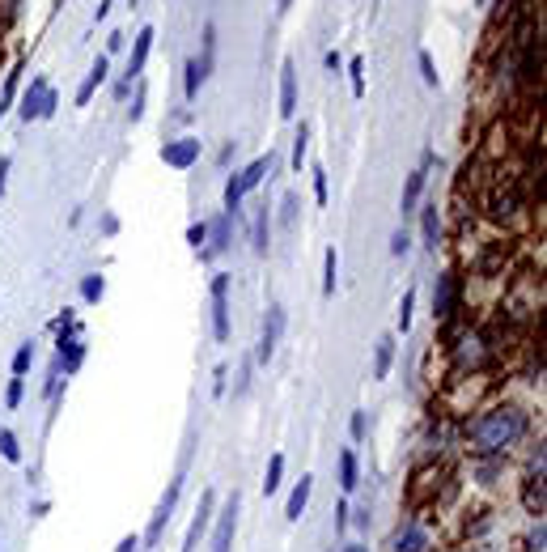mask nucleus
<instances>
[{
	"instance_id": "f257e3e1",
	"label": "nucleus",
	"mask_w": 547,
	"mask_h": 552,
	"mask_svg": "<svg viewBox=\"0 0 547 552\" xmlns=\"http://www.w3.org/2000/svg\"><path fill=\"white\" fill-rule=\"evenodd\" d=\"M522 434H526V417L518 408H493L471 425V442L480 455H497V451L514 446Z\"/></svg>"
},
{
	"instance_id": "f03ea898",
	"label": "nucleus",
	"mask_w": 547,
	"mask_h": 552,
	"mask_svg": "<svg viewBox=\"0 0 547 552\" xmlns=\"http://www.w3.org/2000/svg\"><path fill=\"white\" fill-rule=\"evenodd\" d=\"M55 111V94L47 89V81L42 77H34V85H30V94H25V102H21V119L30 123V119H47Z\"/></svg>"
},
{
	"instance_id": "7ed1b4c3",
	"label": "nucleus",
	"mask_w": 547,
	"mask_h": 552,
	"mask_svg": "<svg viewBox=\"0 0 547 552\" xmlns=\"http://www.w3.org/2000/svg\"><path fill=\"white\" fill-rule=\"evenodd\" d=\"M225 293H229V276H217L212 281V332H217V340H229V302H225Z\"/></svg>"
},
{
	"instance_id": "20e7f679",
	"label": "nucleus",
	"mask_w": 547,
	"mask_h": 552,
	"mask_svg": "<svg viewBox=\"0 0 547 552\" xmlns=\"http://www.w3.org/2000/svg\"><path fill=\"white\" fill-rule=\"evenodd\" d=\"M280 332H284V306H267L263 336H259V361H272V353L280 344Z\"/></svg>"
},
{
	"instance_id": "39448f33",
	"label": "nucleus",
	"mask_w": 547,
	"mask_h": 552,
	"mask_svg": "<svg viewBox=\"0 0 547 552\" xmlns=\"http://www.w3.org/2000/svg\"><path fill=\"white\" fill-rule=\"evenodd\" d=\"M149 47H153V26H144L140 34H136V51H132V60H127V77H123V85L115 89L119 98L132 89V77H140L144 72V60H149Z\"/></svg>"
},
{
	"instance_id": "423d86ee",
	"label": "nucleus",
	"mask_w": 547,
	"mask_h": 552,
	"mask_svg": "<svg viewBox=\"0 0 547 552\" xmlns=\"http://www.w3.org/2000/svg\"><path fill=\"white\" fill-rule=\"evenodd\" d=\"M293 111H297V68H293V60H284V68H280V115L293 119Z\"/></svg>"
},
{
	"instance_id": "0eeeda50",
	"label": "nucleus",
	"mask_w": 547,
	"mask_h": 552,
	"mask_svg": "<svg viewBox=\"0 0 547 552\" xmlns=\"http://www.w3.org/2000/svg\"><path fill=\"white\" fill-rule=\"evenodd\" d=\"M234 523H238V493L229 497V506H225V514H221V523H217L212 552H229V544H234Z\"/></svg>"
},
{
	"instance_id": "6e6552de",
	"label": "nucleus",
	"mask_w": 547,
	"mask_h": 552,
	"mask_svg": "<svg viewBox=\"0 0 547 552\" xmlns=\"http://www.w3.org/2000/svg\"><path fill=\"white\" fill-rule=\"evenodd\" d=\"M161 157H166V166H178V170H187L195 157H200V140H174V145H166L161 149Z\"/></svg>"
},
{
	"instance_id": "1a4fd4ad",
	"label": "nucleus",
	"mask_w": 547,
	"mask_h": 552,
	"mask_svg": "<svg viewBox=\"0 0 547 552\" xmlns=\"http://www.w3.org/2000/svg\"><path fill=\"white\" fill-rule=\"evenodd\" d=\"M178 493H183V476H178V480H170V493L161 497V506H157V514H153V527H149V540H157V536H161V527L170 523V514H174V506H178Z\"/></svg>"
},
{
	"instance_id": "9d476101",
	"label": "nucleus",
	"mask_w": 547,
	"mask_h": 552,
	"mask_svg": "<svg viewBox=\"0 0 547 552\" xmlns=\"http://www.w3.org/2000/svg\"><path fill=\"white\" fill-rule=\"evenodd\" d=\"M212 489L200 497V510H195V519H191V531H187V548L183 552H195V544H200V536H204V527H208V519H212Z\"/></svg>"
},
{
	"instance_id": "9b49d317",
	"label": "nucleus",
	"mask_w": 547,
	"mask_h": 552,
	"mask_svg": "<svg viewBox=\"0 0 547 552\" xmlns=\"http://www.w3.org/2000/svg\"><path fill=\"white\" fill-rule=\"evenodd\" d=\"M102 81H106V55H98V60H93V68H89V77L81 81V89H76V106H85Z\"/></svg>"
},
{
	"instance_id": "f8f14e48",
	"label": "nucleus",
	"mask_w": 547,
	"mask_h": 552,
	"mask_svg": "<svg viewBox=\"0 0 547 552\" xmlns=\"http://www.w3.org/2000/svg\"><path fill=\"white\" fill-rule=\"evenodd\" d=\"M267 234H272V217H267V204H259V213H255V230H251L255 255H267Z\"/></svg>"
},
{
	"instance_id": "ddd939ff",
	"label": "nucleus",
	"mask_w": 547,
	"mask_h": 552,
	"mask_svg": "<svg viewBox=\"0 0 547 552\" xmlns=\"http://www.w3.org/2000/svg\"><path fill=\"white\" fill-rule=\"evenodd\" d=\"M450 310H454V276L446 272V276L437 281V293H433V315H442V319H446Z\"/></svg>"
},
{
	"instance_id": "4468645a",
	"label": "nucleus",
	"mask_w": 547,
	"mask_h": 552,
	"mask_svg": "<svg viewBox=\"0 0 547 552\" xmlns=\"http://www.w3.org/2000/svg\"><path fill=\"white\" fill-rule=\"evenodd\" d=\"M267 170H272V157H255V162H251V166H246V170L238 174V183H242V196H246L251 187H259Z\"/></svg>"
},
{
	"instance_id": "2eb2a0df",
	"label": "nucleus",
	"mask_w": 547,
	"mask_h": 552,
	"mask_svg": "<svg viewBox=\"0 0 547 552\" xmlns=\"http://www.w3.org/2000/svg\"><path fill=\"white\" fill-rule=\"evenodd\" d=\"M229 221H234V217L225 213V217H217V221L208 225V234H212V247H208L204 255H217V251H225V247H229Z\"/></svg>"
},
{
	"instance_id": "dca6fc26",
	"label": "nucleus",
	"mask_w": 547,
	"mask_h": 552,
	"mask_svg": "<svg viewBox=\"0 0 547 552\" xmlns=\"http://www.w3.org/2000/svg\"><path fill=\"white\" fill-rule=\"evenodd\" d=\"M391 361H395V340L382 336V340H378V357H374V378H386V374H391Z\"/></svg>"
},
{
	"instance_id": "f3484780",
	"label": "nucleus",
	"mask_w": 547,
	"mask_h": 552,
	"mask_svg": "<svg viewBox=\"0 0 547 552\" xmlns=\"http://www.w3.org/2000/svg\"><path fill=\"white\" fill-rule=\"evenodd\" d=\"M420 191H425V166H420V170H412V179H408V191H403V217L416 208Z\"/></svg>"
},
{
	"instance_id": "a211bd4d",
	"label": "nucleus",
	"mask_w": 547,
	"mask_h": 552,
	"mask_svg": "<svg viewBox=\"0 0 547 552\" xmlns=\"http://www.w3.org/2000/svg\"><path fill=\"white\" fill-rule=\"evenodd\" d=\"M340 485H344V493L357 489V455H352V451L340 455Z\"/></svg>"
},
{
	"instance_id": "6ab92c4d",
	"label": "nucleus",
	"mask_w": 547,
	"mask_h": 552,
	"mask_svg": "<svg viewBox=\"0 0 547 552\" xmlns=\"http://www.w3.org/2000/svg\"><path fill=\"white\" fill-rule=\"evenodd\" d=\"M425 548H429V536H425L420 527H408V531L399 536V548L395 552H425Z\"/></svg>"
},
{
	"instance_id": "aec40b11",
	"label": "nucleus",
	"mask_w": 547,
	"mask_h": 552,
	"mask_svg": "<svg viewBox=\"0 0 547 552\" xmlns=\"http://www.w3.org/2000/svg\"><path fill=\"white\" fill-rule=\"evenodd\" d=\"M204 77H208V64H204V60H191V64H187V98H195V94H200Z\"/></svg>"
},
{
	"instance_id": "412c9836",
	"label": "nucleus",
	"mask_w": 547,
	"mask_h": 552,
	"mask_svg": "<svg viewBox=\"0 0 547 552\" xmlns=\"http://www.w3.org/2000/svg\"><path fill=\"white\" fill-rule=\"evenodd\" d=\"M425 238H429V247L437 251V238H442V217H437V200L425 208Z\"/></svg>"
},
{
	"instance_id": "4be33fe9",
	"label": "nucleus",
	"mask_w": 547,
	"mask_h": 552,
	"mask_svg": "<svg viewBox=\"0 0 547 552\" xmlns=\"http://www.w3.org/2000/svg\"><path fill=\"white\" fill-rule=\"evenodd\" d=\"M280 476H284V455H272V463H267V476H263V493H267V497L280 489Z\"/></svg>"
},
{
	"instance_id": "5701e85b",
	"label": "nucleus",
	"mask_w": 547,
	"mask_h": 552,
	"mask_svg": "<svg viewBox=\"0 0 547 552\" xmlns=\"http://www.w3.org/2000/svg\"><path fill=\"white\" fill-rule=\"evenodd\" d=\"M306 502H310V476H301V485L293 489V497H289V519H301Z\"/></svg>"
},
{
	"instance_id": "b1692460",
	"label": "nucleus",
	"mask_w": 547,
	"mask_h": 552,
	"mask_svg": "<svg viewBox=\"0 0 547 552\" xmlns=\"http://www.w3.org/2000/svg\"><path fill=\"white\" fill-rule=\"evenodd\" d=\"M59 366H64V370H76V366H81V344H76V340H59Z\"/></svg>"
},
{
	"instance_id": "393cba45",
	"label": "nucleus",
	"mask_w": 547,
	"mask_h": 552,
	"mask_svg": "<svg viewBox=\"0 0 547 552\" xmlns=\"http://www.w3.org/2000/svg\"><path fill=\"white\" fill-rule=\"evenodd\" d=\"M518 208V200H514V191H501V196H493V217H509Z\"/></svg>"
},
{
	"instance_id": "a878e982",
	"label": "nucleus",
	"mask_w": 547,
	"mask_h": 552,
	"mask_svg": "<svg viewBox=\"0 0 547 552\" xmlns=\"http://www.w3.org/2000/svg\"><path fill=\"white\" fill-rule=\"evenodd\" d=\"M306 140H310V132H306V123L297 128V136H293V170H301V157H306Z\"/></svg>"
},
{
	"instance_id": "bb28decb",
	"label": "nucleus",
	"mask_w": 547,
	"mask_h": 552,
	"mask_svg": "<svg viewBox=\"0 0 547 552\" xmlns=\"http://www.w3.org/2000/svg\"><path fill=\"white\" fill-rule=\"evenodd\" d=\"M102 289H106V285H102V276H85V281H81V298H85V302H98V298H102Z\"/></svg>"
},
{
	"instance_id": "cd10ccee",
	"label": "nucleus",
	"mask_w": 547,
	"mask_h": 552,
	"mask_svg": "<svg viewBox=\"0 0 547 552\" xmlns=\"http://www.w3.org/2000/svg\"><path fill=\"white\" fill-rule=\"evenodd\" d=\"M0 455H4L8 463H17V459H21V451H17V438H13L8 429H0Z\"/></svg>"
},
{
	"instance_id": "c85d7f7f",
	"label": "nucleus",
	"mask_w": 547,
	"mask_h": 552,
	"mask_svg": "<svg viewBox=\"0 0 547 552\" xmlns=\"http://www.w3.org/2000/svg\"><path fill=\"white\" fill-rule=\"evenodd\" d=\"M30 361H34V349H30V344H21V349H17V357H13V374L21 378V374L30 370Z\"/></svg>"
},
{
	"instance_id": "c756f323",
	"label": "nucleus",
	"mask_w": 547,
	"mask_h": 552,
	"mask_svg": "<svg viewBox=\"0 0 547 552\" xmlns=\"http://www.w3.org/2000/svg\"><path fill=\"white\" fill-rule=\"evenodd\" d=\"M348 72H352V94L361 98V94H365V77H361V72H365V60H352Z\"/></svg>"
},
{
	"instance_id": "7c9ffc66",
	"label": "nucleus",
	"mask_w": 547,
	"mask_h": 552,
	"mask_svg": "<svg viewBox=\"0 0 547 552\" xmlns=\"http://www.w3.org/2000/svg\"><path fill=\"white\" fill-rule=\"evenodd\" d=\"M412 302H416V293L408 289V293H403V302H399V327H403V332L412 327Z\"/></svg>"
},
{
	"instance_id": "2f4dec72",
	"label": "nucleus",
	"mask_w": 547,
	"mask_h": 552,
	"mask_svg": "<svg viewBox=\"0 0 547 552\" xmlns=\"http://www.w3.org/2000/svg\"><path fill=\"white\" fill-rule=\"evenodd\" d=\"M323 293H327V298L335 293V251H327V281H323Z\"/></svg>"
},
{
	"instance_id": "473e14b6",
	"label": "nucleus",
	"mask_w": 547,
	"mask_h": 552,
	"mask_svg": "<svg viewBox=\"0 0 547 552\" xmlns=\"http://www.w3.org/2000/svg\"><path fill=\"white\" fill-rule=\"evenodd\" d=\"M420 72H425L429 85H437V68H433V55H429V51H420Z\"/></svg>"
},
{
	"instance_id": "72a5a7b5",
	"label": "nucleus",
	"mask_w": 547,
	"mask_h": 552,
	"mask_svg": "<svg viewBox=\"0 0 547 552\" xmlns=\"http://www.w3.org/2000/svg\"><path fill=\"white\" fill-rule=\"evenodd\" d=\"M526 506H531L535 514H543V485H539V489H535V485L526 489Z\"/></svg>"
},
{
	"instance_id": "f704fd0d",
	"label": "nucleus",
	"mask_w": 547,
	"mask_h": 552,
	"mask_svg": "<svg viewBox=\"0 0 547 552\" xmlns=\"http://www.w3.org/2000/svg\"><path fill=\"white\" fill-rule=\"evenodd\" d=\"M314 196H318V204H327V174L323 170H314Z\"/></svg>"
},
{
	"instance_id": "c9c22d12",
	"label": "nucleus",
	"mask_w": 547,
	"mask_h": 552,
	"mask_svg": "<svg viewBox=\"0 0 547 552\" xmlns=\"http://www.w3.org/2000/svg\"><path fill=\"white\" fill-rule=\"evenodd\" d=\"M4 400H8V408H17V404H21V378H13V383H8V395H4Z\"/></svg>"
},
{
	"instance_id": "e433bc0d",
	"label": "nucleus",
	"mask_w": 547,
	"mask_h": 552,
	"mask_svg": "<svg viewBox=\"0 0 547 552\" xmlns=\"http://www.w3.org/2000/svg\"><path fill=\"white\" fill-rule=\"evenodd\" d=\"M293 213H297V196H284V213H280L284 225H293Z\"/></svg>"
},
{
	"instance_id": "4c0bfd02",
	"label": "nucleus",
	"mask_w": 547,
	"mask_h": 552,
	"mask_svg": "<svg viewBox=\"0 0 547 552\" xmlns=\"http://www.w3.org/2000/svg\"><path fill=\"white\" fill-rule=\"evenodd\" d=\"M187 238H191V247H200V242L208 238V225H191V230H187Z\"/></svg>"
},
{
	"instance_id": "58836bf2",
	"label": "nucleus",
	"mask_w": 547,
	"mask_h": 552,
	"mask_svg": "<svg viewBox=\"0 0 547 552\" xmlns=\"http://www.w3.org/2000/svg\"><path fill=\"white\" fill-rule=\"evenodd\" d=\"M246 374H251V361H242V370H238V387H234V391H238V395H246V383H251V378H246Z\"/></svg>"
},
{
	"instance_id": "ea45409f",
	"label": "nucleus",
	"mask_w": 547,
	"mask_h": 552,
	"mask_svg": "<svg viewBox=\"0 0 547 552\" xmlns=\"http://www.w3.org/2000/svg\"><path fill=\"white\" fill-rule=\"evenodd\" d=\"M391 251H395V255H403V251H408V234H403V230L395 234V242H391Z\"/></svg>"
},
{
	"instance_id": "a19ab883",
	"label": "nucleus",
	"mask_w": 547,
	"mask_h": 552,
	"mask_svg": "<svg viewBox=\"0 0 547 552\" xmlns=\"http://www.w3.org/2000/svg\"><path fill=\"white\" fill-rule=\"evenodd\" d=\"M352 438H365V417H361V412L352 417Z\"/></svg>"
},
{
	"instance_id": "79ce46f5",
	"label": "nucleus",
	"mask_w": 547,
	"mask_h": 552,
	"mask_svg": "<svg viewBox=\"0 0 547 552\" xmlns=\"http://www.w3.org/2000/svg\"><path fill=\"white\" fill-rule=\"evenodd\" d=\"M327 68H331V72H340V68H344V60H340L335 51H327Z\"/></svg>"
},
{
	"instance_id": "37998d69",
	"label": "nucleus",
	"mask_w": 547,
	"mask_h": 552,
	"mask_svg": "<svg viewBox=\"0 0 547 552\" xmlns=\"http://www.w3.org/2000/svg\"><path fill=\"white\" fill-rule=\"evenodd\" d=\"M136 544H140V540H136V536H127V540H123L115 552H136Z\"/></svg>"
},
{
	"instance_id": "c03bdc74",
	"label": "nucleus",
	"mask_w": 547,
	"mask_h": 552,
	"mask_svg": "<svg viewBox=\"0 0 547 552\" xmlns=\"http://www.w3.org/2000/svg\"><path fill=\"white\" fill-rule=\"evenodd\" d=\"M4 174H8V157H0V196H4Z\"/></svg>"
},
{
	"instance_id": "a18cd8bd",
	"label": "nucleus",
	"mask_w": 547,
	"mask_h": 552,
	"mask_svg": "<svg viewBox=\"0 0 547 552\" xmlns=\"http://www.w3.org/2000/svg\"><path fill=\"white\" fill-rule=\"evenodd\" d=\"M289 4H293V0H280V13H284V9H289Z\"/></svg>"
},
{
	"instance_id": "49530a36",
	"label": "nucleus",
	"mask_w": 547,
	"mask_h": 552,
	"mask_svg": "<svg viewBox=\"0 0 547 552\" xmlns=\"http://www.w3.org/2000/svg\"><path fill=\"white\" fill-rule=\"evenodd\" d=\"M348 552H365V548H348Z\"/></svg>"
},
{
	"instance_id": "de8ad7c7",
	"label": "nucleus",
	"mask_w": 547,
	"mask_h": 552,
	"mask_svg": "<svg viewBox=\"0 0 547 552\" xmlns=\"http://www.w3.org/2000/svg\"><path fill=\"white\" fill-rule=\"evenodd\" d=\"M55 4H64V0H55Z\"/></svg>"
},
{
	"instance_id": "09e8293b",
	"label": "nucleus",
	"mask_w": 547,
	"mask_h": 552,
	"mask_svg": "<svg viewBox=\"0 0 547 552\" xmlns=\"http://www.w3.org/2000/svg\"><path fill=\"white\" fill-rule=\"evenodd\" d=\"M132 4H136V0H132Z\"/></svg>"
}]
</instances>
